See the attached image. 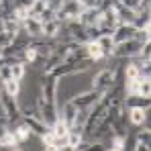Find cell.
Returning <instances> with one entry per match:
<instances>
[{"instance_id": "5", "label": "cell", "mask_w": 151, "mask_h": 151, "mask_svg": "<svg viewBox=\"0 0 151 151\" xmlns=\"http://www.w3.org/2000/svg\"><path fill=\"white\" fill-rule=\"evenodd\" d=\"M143 43L145 41L139 39V35L133 37V39H129V41H125V43H119L112 49V57L114 59H133V57H137V53H139Z\"/></svg>"}, {"instance_id": "16", "label": "cell", "mask_w": 151, "mask_h": 151, "mask_svg": "<svg viewBox=\"0 0 151 151\" xmlns=\"http://www.w3.org/2000/svg\"><path fill=\"white\" fill-rule=\"evenodd\" d=\"M61 25H63V23L57 21L55 17H53V19H47V21H43V31H41V35L47 37V39H53V37H57Z\"/></svg>"}, {"instance_id": "14", "label": "cell", "mask_w": 151, "mask_h": 151, "mask_svg": "<svg viewBox=\"0 0 151 151\" xmlns=\"http://www.w3.org/2000/svg\"><path fill=\"white\" fill-rule=\"evenodd\" d=\"M23 31L33 39V37H41V31H43V21L41 19H35V17H29L25 23H23Z\"/></svg>"}, {"instance_id": "8", "label": "cell", "mask_w": 151, "mask_h": 151, "mask_svg": "<svg viewBox=\"0 0 151 151\" xmlns=\"http://www.w3.org/2000/svg\"><path fill=\"white\" fill-rule=\"evenodd\" d=\"M65 31H68V37L76 41V43H80V45H86L90 39H88V33H86V29L80 25L78 21H68L65 23Z\"/></svg>"}, {"instance_id": "42", "label": "cell", "mask_w": 151, "mask_h": 151, "mask_svg": "<svg viewBox=\"0 0 151 151\" xmlns=\"http://www.w3.org/2000/svg\"><path fill=\"white\" fill-rule=\"evenodd\" d=\"M106 151H114V149H108V147H106Z\"/></svg>"}, {"instance_id": "21", "label": "cell", "mask_w": 151, "mask_h": 151, "mask_svg": "<svg viewBox=\"0 0 151 151\" xmlns=\"http://www.w3.org/2000/svg\"><path fill=\"white\" fill-rule=\"evenodd\" d=\"M47 4H49V0H33L31 6H29V14L35 17V19H41L47 10Z\"/></svg>"}, {"instance_id": "6", "label": "cell", "mask_w": 151, "mask_h": 151, "mask_svg": "<svg viewBox=\"0 0 151 151\" xmlns=\"http://www.w3.org/2000/svg\"><path fill=\"white\" fill-rule=\"evenodd\" d=\"M84 10V6L78 2V0H61L57 12H55V19L61 21V23H68V21H78L80 12Z\"/></svg>"}, {"instance_id": "11", "label": "cell", "mask_w": 151, "mask_h": 151, "mask_svg": "<svg viewBox=\"0 0 151 151\" xmlns=\"http://www.w3.org/2000/svg\"><path fill=\"white\" fill-rule=\"evenodd\" d=\"M100 21V8L94 6V8H84L78 17V23L84 27V29H90V27H96Z\"/></svg>"}, {"instance_id": "30", "label": "cell", "mask_w": 151, "mask_h": 151, "mask_svg": "<svg viewBox=\"0 0 151 151\" xmlns=\"http://www.w3.org/2000/svg\"><path fill=\"white\" fill-rule=\"evenodd\" d=\"M17 145H21V143L17 141V137H14V131L10 129V131L6 133V137H4V143H2V147H8V149H12V147H17Z\"/></svg>"}, {"instance_id": "27", "label": "cell", "mask_w": 151, "mask_h": 151, "mask_svg": "<svg viewBox=\"0 0 151 151\" xmlns=\"http://www.w3.org/2000/svg\"><path fill=\"white\" fill-rule=\"evenodd\" d=\"M12 17L23 25L27 19L31 17V14H29V6H12Z\"/></svg>"}, {"instance_id": "31", "label": "cell", "mask_w": 151, "mask_h": 151, "mask_svg": "<svg viewBox=\"0 0 151 151\" xmlns=\"http://www.w3.org/2000/svg\"><path fill=\"white\" fill-rule=\"evenodd\" d=\"M139 96H147L149 98L151 94V86H149V78H143L141 82H139V92H137Z\"/></svg>"}, {"instance_id": "32", "label": "cell", "mask_w": 151, "mask_h": 151, "mask_svg": "<svg viewBox=\"0 0 151 151\" xmlns=\"http://www.w3.org/2000/svg\"><path fill=\"white\" fill-rule=\"evenodd\" d=\"M8 131H10V125H8L6 116H2V114H0V147H2L4 137H6V133H8Z\"/></svg>"}, {"instance_id": "2", "label": "cell", "mask_w": 151, "mask_h": 151, "mask_svg": "<svg viewBox=\"0 0 151 151\" xmlns=\"http://www.w3.org/2000/svg\"><path fill=\"white\" fill-rule=\"evenodd\" d=\"M21 121L31 129V133L39 135V137H43L45 133H49V125L43 121V116L39 114V110H37L35 104H29L25 108H21Z\"/></svg>"}, {"instance_id": "25", "label": "cell", "mask_w": 151, "mask_h": 151, "mask_svg": "<svg viewBox=\"0 0 151 151\" xmlns=\"http://www.w3.org/2000/svg\"><path fill=\"white\" fill-rule=\"evenodd\" d=\"M51 133H53L57 139H65V137H68V133H70V127L65 125L61 119H57V121L51 125Z\"/></svg>"}, {"instance_id": "28", "label": "cell", "mask_w": 151, "mask_h": 151, "mask_svg": "<svg viewBox=\"0 0 151 151\" xmlns=\"http://www.w3.org/2000/svg\"><path fill=\"white\" fill-rule=\"evenodd\" d=\"M125 143H127V137H116V135H112L110 137V143L106 145L108 149H114V151H123L125 149Z\"/></svg>"}, {"instance_id": "39", "label": "cell", "mask_w": 151, "mask_h": 151, "mask_svg": "<svg viewBox=\"0 0 151 151\" xmlns=\"http://www.w3.org/2000/svg\"><path fill=\"white\" fill-rule=\"evenodd\" d=\"M0 33H4V12L0 8Z\"/></svg>"}, {"instance_id": "12", "label": "cell", "mask_w": 151, "mask_h": 151, "mask_svg": "<svg viewBox=\"0 0 151 151\" xmlns=\"http://www.w3.org/2000/svg\"><path fill=\"white\" fill-rule=\"evenodd\" d=\"M123 104H125V108H143V110H147L151 100L147 96H139V94H125Z\"/></svg>"}, {"instance_id": "35", "label": "cell", "mask_w": 151, "mask_h": 151, "mask_svg": "<svg viewBox=\"0 0 151 151\" xmlns=\"http://www.w3.org/2000/svg\"><path fill=\"white\" fill-rule=\"evenodd\" d=\"M84 8H94V6H98V0H78Z\"/></svg>"}, {"instance_id": "38", "label": "cell", "mask_w": 151, "mask_h": 151, "mask_svg": "<svg viewBox=\"0 0 151 151\" xmlns=\"http://www.w3.org/2000/svg\"><path fill=\"white\" fill-rule=\"evenodd\" d=\"M57 151H80V149L74 147V145H70V143H63L61 147H57Z\"/></svg>"}, {"instance_id": "33", "label": "cell", "mask_w": 151, "mask_h": 151, "mask_svg": "<svg viewBox=\"0 0 151 151\" xmlns=\"http://www.w3.org/2000/svg\"><path fill=\"white\" fill-rule=\"evenodd\" d=\"M12 74H10V63L8 61H2L0 63V80L2 82H6V80H10Z\"/></svg>"}, {"instance_id": "20", "label": "cell", "mask_w": 151, "mask_h": 151, "mask_svg": "<svg viewBox=\"0 0 151 151\" xmlns=\"http://www.w3.org/2000/svg\"><path fill=\"white\" fill-rule=\"evenodd\" d=\"M133 59H135V57H133ZM131 80H143V76H141V63H139L137 59L131 61L125 68V82H131Z\"/></svg>"}, {"instance_id": "41", "label": "cell", "mask_w": 151, "mask_h": 151, "mask_svg": "<svg viewBox=\"0 0 151 151\" xmlns=\"http://www.w3.org/2000/svg\"><path fill=\"white\" fill-rule=\"evenodd\" d=\"M0 63H2V47H0Z\"/></svg>"}, {"instance_id": "24", "label": "cell", "mask_w": 151, "mask_h": 151, "mask_svg": "<svg viewBox=\"0 0 151 151\" xmlns=\"http://www.w3.org/2000/svg\"><path fill=\"white\" fill-rule=\"evenodd\" d=\"M10 74H12L14 80L23 82V78L27 74V63L25 61H10Z\"/></svg>"}, {"instance_id": "7", "label": "cell", "mask_w": 151, "mask_h": 151, "mask_svg": "<svg viewBox=\"0 0 151 151\" xmlns=\"http://www.w3.org/2000/svg\"><path fill=\"white\" fill-rule=\"evenodd\" d=\"M100 96H102V92L94 90V88H90V90H84V92H80V94L72 96V104H76L80 110H90L96 102L100 100Z\"/></svg>"}, {"instance_id": "17", "label": "cell", "mask_w": 151, "mask_h": 151, "mask_svg": "<svg viewBox=\"0 0 151 151\" xmlns=\"http://www.w3.org/2000/svg\"><path fill=\"white\" fill-rule=\"evenodd\" d=\"M84 53H86V57H88L92 63L104 59V55H102V51H100V47H98V43H96V41H88V43L84 45Z\"/></svg>"}, {"instance_id": "34", "label": "cell", "mask_w": 151, "mask_h": 151, "mask_svg": "<svg viewBox=\"0 0 151 151\" xmlns=\"http://www.w3.org/2000/svg\"><path fill=\"white\" fill-rule=\"evenodd\" d=\"M149 2L151 0H139V4H137V8H135V12H149Z\"/></svg>"}, {"instance_id": "22", "label": "cell", "mask_w": 151, "mask_h": 151, "mask_svg": "<svg viewBox=\"0 0 151 151\" xmlns=\"http://www.w3.org/2000/svg\"><path fill=\"white\" fill-rule=\"evenodd\" d=\"M21 86H23V82H19V80H14V78H10V80H6V82H2V90L4 92H8L10 96H19L21 94Z\"/></svg>"}, {"instance_id": "15", "label": "cell", "mask_w": 151, "mask_h": 151, "mask_svg": "<svg viewBox=\"0 0 151 151\" xmlns=\"http://www.w3.org/2000/svg\"><path fill=\"white\" fill-rule=\"evenodd\" d=\"M127 119H129V125L143 127L145 121H147V110H143V108H127Z\"/></svg>"}, {"instance_id": "3", "label": "cell", "mask_w": 151, "mask_h": 151, "mask_svg": "<svg viewBox=\"0 0 151 151\" xmlns=\"http://www.w3.org/2000/svg\"><path fill=\"white\" fill-rule=\"evenodd\" d=\"M0 110H2V116H6L10 129L21 123V104L17 102L14 96L4 92L2 88H0Z\"/></svg>"}, {"instance_id": "1", "label": "cell", "mask_w": 151, "mask_h": 151, "mask_svg": "<svg viewBox=\"0 0 151 151\" xmlns=\"http://www.w3.org/2000/svg\"><path fill=\"white\" fill-rule=\"evenodd\" d=\"M35 106H37L39 114L43 116V121L51 129V125L59 119V112H57V80L53 76L41 78V86H39V92L35 98Z\"/></svg>"}, {"instance_id": "13", "label": "cell", "mask_w": 151, "mask_h": 151, "mask_svg": "<svg viewBox=\"0 0 151 151\" xmlns=\"http://www.w3.org/2000/svg\"><path fill=\"white\" fill-rule=\"evenodd\" d=\"M78 112H80V108H78L76 104H72V100H68L65 104H63V108H61L59 119H61L68 127H72L76 123V119H78Z\"/></svg>"}, {"instance_id": "10", "label": "cell", "mask_w": 151, "mask_h": 151, "mask_svg": "<svg viewBox=\"0 0 151 151\" xmlns=\"http://www.w3.org/2000/svg\"><path fill=\"white\" fill-rule=\"evenodd\" d=\"M139 33H137V29L133 25H116L114 27V31L110 33V37H112V41H114V45H119V43H125L129 39H133V37H137Z\"/></svg>"}, {"instance_id": "23", "label": "cell", "mask_w": 151, "mask_h": 151, "mask_svg": "<svg viewBox=\"0 0 151 151\" xmlns=\"http://www.w3.org/2000/svg\"><path fill=\"white\" fill-rule=\"evenodd\" d=\"M12 131H14V137H17V141H19L21 145H23L27 139L31 137V129H29V127H27L25 123H23V121H21L19 125H14V127H12Z\"/></svg>"}, {"instance_id": "37", "label": "cell", "mask_w": 151, "mask_h": 151, "mask_svg": "<svg viewBox=\"0 0 151 151\" xmlns=\"http://www.w3.org/2000/svg\"><path fill=\"white\" fill-rule=\"evenodd\" d=\"M116 2H121V4H125V6H129V8H137V4H139V0H116Z\"/></svg>"}, {"instance_id": "29", "label": "cell", "mask_w": 151, "mask_h": 151, "mask_svg": "<svg viewBox=\"0 0 151 151\" xmlns=\"http://www.w3.org/2000/svg\"><path fill=\"white\" fill-rule=\"evenodd\" d=\"M80 151H106V145L102 143V141H92V143H82L80 147H78Z\"/></svg>"}, {"instance_id": "4", "label": "cell", "mask_w": 151, "mask_h": 151, "mask_svg": "<svg viewBox=\"0 0 151 151\" xmlns=\"http://www.w3.org/2000/svg\"><path fill=\"white\" fill-rule=\"evenodd\" d=\"M116 74H119V68H104V70H100V72H96L90 88H94V90H98V92L110 90V88L119 82V76Z\"/></svg>"}, {"instance_id": "19", "label": "cell", "mask_w": 151, "mask_h": 151, "mask_svg": "<svg viewBox=\"0 0 151 151\" xmlns=\"http://www.w3.org/2000/svg\"><path fill=\"white\" fill-rule=\"evenodd\" d=\"M96 43H98V47H100L104 59H106V57H112L114 41H112V37H110V35H102V37H98V39H96Z\"/></svg>"}, {"instance_id": "26", "label": "cell", "mask_w": 151, "mask_h": 151, "mask_svg": "<svg viewBox=\"0 0 151 151\" xmlns=\"http://www.w3.org/2000/svg\"><path fill=\"white\" fill-rule=\"evenodd\" d=\"M135 141H141V143H147L151 145V131L149 127H137V133H135Z\"/></svg>"}, {"instance_id": "36", "label": "cell", "mask_w": 151, "mask_h": 151, "mask_svg": "<svg viewBox=\"0 0 151 151\" xmlns=\"http://www.w3.org/2000/svg\"><path fill=\"white\" fill-rule=\"evenodd\" d=\"M135 151H151V145L141 143V141H135Z\"/></svg>"}, {"instance_id": "9", "label": "cell", "mask_w": 151, "mask_h": 151, "mask_svg": "<svg viewBox=\"0 0 151 151\" xmlns=\"http://www.w3.org/2000/svg\"><path fill=\"white\" fill-rule=\"evenodd\" d=\"M112 12H114L119 25H133V21H135V10L116 2V0H112Z\"/></svg>"}, {"instance_id": "18", "label": "cell", "mask_w": 151, "mask_h": 151, "mask_svg": "<svg viewBox=\"0 0 151 151\" xmlns=\"http://www.w3.org/2000/svg\"><path fill=\"white\" fill-rule=\"evenodd\" d=\"M133 27L137 29V33H141V31H149V27H151V14H149V12H135Z\"/></svg>"}, {"instance_id": "40", "label": "cell", "mask_w": 151, "mask_h": 151, "mask_svg": "<svg viewBox=\"0 0 151 151\" xmlns=\"http://www.w3.org/2000/svg\"><path fill=\"white\" fill-rule=\"evenodd\" d=\"M12 151H25V149H23L21 145H17V147H12Z\"/></svg>"}]
</instances>
